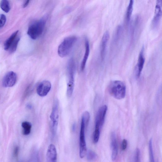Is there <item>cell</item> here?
<instances>
[{"label": "cell", "mask_w": 162, "mask_h": 162, "mask_svg": "<svg viewBox=\"0 0 162 162\" xmlns=\"http://www.w3.org/2000/svg\"><path fill=\"white\" fill-rule=\"evenodd\" d=\"M19 40V38L16 37L13 43H12L9 49L11 53H13L16 51L17 49Z\"/></svg>", "instance_id": "obj_20"}, {"label": "cell", "mask_w": 162, "mask_h": 162, "mask_svg": "<svg viewBox=\"0 0 162 162\" xmlns=\"http://www.w3.org/2000/svg\"><path fill=\"white\" fill-rule=\"evenodd\" d=\"M59 119V102L57 99H55L53 103L50 115L51 128L53 136L56 135Z\"/></svg>", "instance_id": "obj_4"}, {"label": "cell", "mask_w": 162, "mask_h": 162, "mask_svg": "<svg viewBox=\"0 0 162 162\" xmlns=\"http://www.w3.org/2000/svg\"><path fill=\"white\" fill-rule=\"evenodd\" d=\"M134 2V1L133 0H131L127 7L126 14V19L127 22H128L131 19L133 11Z\"/></svg>", "instance_id": "obj_17"}, {"label": "cell", "mask_w": 162, "mask_h": 162, "mask_svg": "<svg viewBox=\"0 0 162 162\" xmlns=\"http://www.w3.org/2000/svg\"><path fill=\"white\" fill-rule=\"evenodd\" d=\"M77 40L75 36H68L65 38L58 48V54L61 58L67 56L70 52Z\"/></svg>", "instance_id": "obj_3"}, {"label": "cell", "mask_w": 162, "mask_h": 162, "mask_svg": "<svg viewBox=\"0 0 162 162\" xmlns=\"http://www.w3.org/2000/svg\"><path fill=\"white\" fill-rule=\"evenodd\" d=\"M38 151H35L32 155L29 162H38L39 155Z\"/></svg>", "instance_id": "obj_23"}, {"label": "cell", "mask_w": 162, "mask_h": 162, "mask_svg": "<svg viewBox=\"0 0 162 162\" xmlns=\"http://www.w3.org/2000/svg\"><path fill=\"white\" fill-rule=\"evenodd\" d=\"M6 22V17L5 15L3 14L0 15V28L2 27Z\"/></svg>", "instance_id": "obj_24"}, {"label": "cell", "mask_w": 162, "mask_h": 162, "mask_svg": "<svg viewBox=\"0 0 162 162\" xmlns=\"http://www.w3.org/2000/svg\"><path fill=\"white\" fill-rule=\"evenodd\" d=\"M19 148L18 147L15 148L14 151V156L15 157H17L18 155Z\"/></svg>", "instance_id": "obj_26"}, {"label": "cell", "mask_w": 162, "mask_h": 162, "mask_svg": "<svg viewBox=\"0 0 162 162\" xmlns=\"http://www.w3.org/2000/svg\"><path fill=\"white\" fill-rule=\"evenodd\" d=\"M144 51V48L143 47L140 52L136 66V75L138 78L140 76L144 64L145 59Z\"/></svg>", "instance_id": "obj_13"}, {"label": "cell", "mask_w": 162, "mask_h": 162, "mask_svg": "<svg viewBox=\"0 0 162 162\" xmlns=\"http://www.w3.org/2000/svg\"><path fill=\"white\" fill-rule=\"evenodd\" d=\"M108 91L110 95L116 99H122L126 94V87L124 83L120 80H114L109 85Z\"/></svg>", "instance_id": "obj_2"}, {"label": "cell", "mask_w": 162, "mask_h": 162, "mask_svg": "<svg viewBox=\"0 0 162 162\" xmlns=\"http://www.w3.org/2000/svg\"><path fill=\"white\" fill-rule=\"evenodd\" d=\"M133 162H140V151L139 148L136 150Z\"/></svg>", "instance_id": "obj_22"}, {"label": "cell", "mask_w": 162, "mask_h": 162, "mask_svg": "<svg viewBox=\"0 0 162 162\" xmlns=\"http://www.w3.org/2000/svg\"><path fill=\"white\" fill-rule=\"evenodd\" d=\"M86 155L87 160L90 162L95 161L98 157L97 154L91 150H89L87 151Z\"/></svg>", "instance_id": "obj_18"}, {"label": "cell", "mask_w": 162, "mask_h": 162, "mask_svg": "<svg viewBox=\"0 0 162 162\" xmlns=\"http://www.w3.org/2000/svg\"><path fill=\"white\" fill-rule=\"evenodd\" d=\"M17 75L13 71L7 73L3 79L2 84L4 87H13L17 80Z\"/></svg>", "instance_id": "obj_7"}, {"label": "cell", "mask_w": 162, "mask_h": 162, "mask_svg": "<svg viewBox=\"0 0 162 162\" xmlns=\"http://www.w3.org/2000/svg\"><path fill=\"white\" fill-rule=\"evenodd\" d=\"M51 88V84L50 81L43 80L38 85L36 89V92L41 97L45 96L50 91Z\"/></svg>", "instance_id": "obj_8"}, {"label": "cell", "mask_w": 162, "mask_h": 162, "mask_svg": "<svg viewBox=\"0 0 162 162\" xmlns=\"http://www.w3.org/2000/svg\"><path fill=\"white\" fill-rule=\"evenodd\" d=\"M0 7L1 9L6 13H9L10 10L9 2L6 0H3L0 3Z\"/></svg>", "instance_id": "obj_19"}, {"label": "cell", "mask_w": 162, "mask_h": 162, "mask_svg": "<svg viewBox=\"0 0 162 162\" xmlns=\"http://www.w3.org/2000/svg\"><path fill=\"white\" fill-rule=\"evenodd\" d=\"M162 0H158L156 1L155 9V10L154 16L152 20V25L153 26L155 27L157 25L162 15Z\"/></svg>", "instance_id": "obj_10"}, {"label": "cell", "mask_w": 162, "mask_h": 162, "mask_svg": "<svg viewBox=\"0 0 162 162\" xmlns=\"http://www.w3.org/2000/svg\"><path fill=\"white\" fill-rule=\"evenodd\" d=\"M85 51L84 57L81 64V70L82 71H83L85 68L87 60L90 54V43L87 38H86L85 40Z\"/></svg>", "instance_id": "obj_14"}, {"label": "cell", "mask_w": 162, "mask_h": 162, "mask_svg": "<svg viewBox=\"0 0 162 162\" xmlns=\"http://www.w3.org/2000/svg\"><path fill=\"white\" fill-rule=\"evenodd\" d=\"M48 162H57V153L56 147L53 144H50L48 147L47 153Z\"/></svg>", "instance_id": "obj_11"}, {"label": "cell", "mask_w": 162, "mask_h": 162, "mask_svg": "<svg viewBox=\"0 0 162 162\" xmlns=\"http://www.w3.org/2000/svg\"><path fill=\"white\" fill-rule=\"evenodd\" d=\"M87 124L82 117L81 123L80 135V156L83 158L86 155L87 152V145L85 136V129Z\"/></svg>", "instance_id": "obj_5"}, {"label": "cell", "mask_w": 162, "mask_h": 162, "mask_svg": "<svg viewBox=\"0 0 162 162\" xmlns=\"http://www.w3.org/2000/svg\"><path fill=\"white\" fill-rule=\"evenodd\" d=\"M110 35L108 31L104 33L101 40L100 46V54L101 60H103L106 56L107 48Z\"/></svg>", "instance_id": "obj_9"}, {"label": "cell", "mask_w": 162, "mask_h": 162, "mask_svg": "<svg viewBox=\"0 0 162 162\" xmlns=\"http://www.w3.org/2000/svg\"><path fill=\"white\" fill-rule=\"evenodd\" d=\"M111 145L112 150V158L113 161H115L118 154V144L114 132L112 133L111 138Z\"/></svg>", "instance_id": "obj_12"}, {"label": "cell", "mask_w": 162, "mask_h": 162, "mask_svg": "<svg viewBox=\"0 0 162 162\" xmlns=\"http://www.w3.org/2000/svg\"><path fill=\"white\" fill-rule=\"evenodd\" d=\"M22 126L23 129V133L24 135H29L31 132L32 127L31 124L28 122H23L22 124Z\"/></svg>", "instance_id": "obj_16"}, {"label": "cell", "mask_w": 162, "mask_h": 162, "mask_svg": "<svg viewBox=\"0 0 162 162\" xmlns=\"http://www.w3.org/2000/svg\"><path fill=\"white\" fill-rule=\"evenodd\" d=\"M30 2V1H27L23 5V7L24 8L26 7L28 4H29Z\"/></svg>", "instance_id": "obj_27"}, {"label": "cell", "mask_w": 162, "mask_h": 162, "mask_svg": "<svg viewBox=\"0 0 162 162\" xmlns=\"http://www.w3.org/2000/svg\"><path fill=\"white\" fill-rule=\"evenodd\" d=\"M127 145V141L126 139H124L122 142V150L124 151L126 149Z\"/></svg>", "instance_id": "obj_25"}, {"label": "cell", "mask_w": 162, "mask_h": 162, "mask_svg": "<svg viewBox=\"0 0 162 162\" xmlns=\"http://www.w3.org/2000/svg\"><path fill=\"white\" fill-rule=\"evenodd\" d=\"M149 152L150 157V162H155L152 146V140L151 139L149 142Z\"/></svg>", "instance_id": "obj_21"}, {"label": "cell", "mask_w": 162, "mask_h": 162, "mask_svg": "<svg viewBox=\"0 0 162 162\" xmlns=\"http://www.w3.org/2000/svg\"><path fill=\"white\" fill-rule=\"evenodd\" d=\"M18 31H17L14 32L12 34L10 37L8 38L5 42L4 45V48L6 50H9V48L11 45V44L14 41L17 36V35L18 33Z\"/></svg>", "instance_id": "obj_15"}, {"label": "cell", "mask_w": 162, "mask_h": 162, "mask_svg": "<svg viewBox=\"0 0 162 162\" xmlns=\"http://www.w3.org/2000/svg\"><path fill=\"white\" fill-rule=\"evenodd\" d=\"M48 17L44 16L38 21L32 23L28 28L27 34L32 39L36 40L43 34L45 28Z\"/></svg>", "instance_id": "obj_1"}, {"label": "cell", "mask_w": 162, "mask_h": 162, "mask_svg": "<svg viewBox=\"0 0 162 162\" xmlns=\"http://www.w3.org/2000/svg\"><path fill=\"white\" fill-rule=\"evenodd\" d=\"M107 110V107L106 105H104L99 109L95 118V129L100 131L104 123Z\"/></svg>", "instance_id": "obj_6"}]
</instances>
